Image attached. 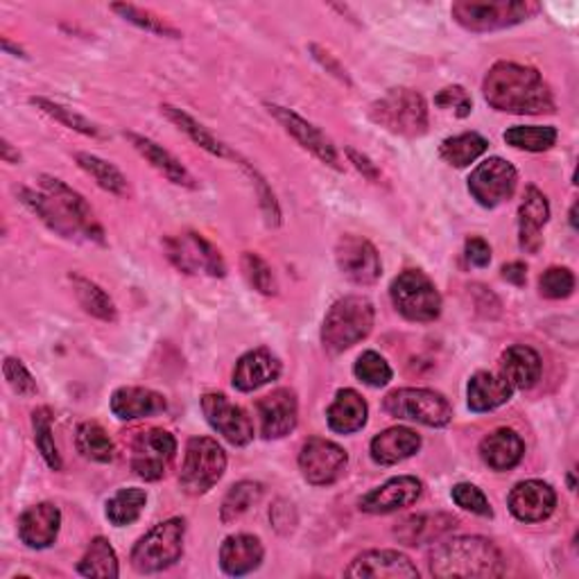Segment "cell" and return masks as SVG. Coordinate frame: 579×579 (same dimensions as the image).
Here are the masks:
<instances>
[{"label":"cell","mask_w":579,"mask_h":579,"mask_svg":"<svg viewBox=\"0 0 579 579\" xmlns=\"http://www.w3.org/2000/svg\"><path fill=\"white\" fill-rule=\"evenodd\" d=\"M482 94L489 107L516 116H539L555 111V98L542 73L532 66L498 62L489 68Z\"/></svg>","instance_id":"obj_1"},{"label":"cell","mask_w":579,"mask_h":579,"mask_svg":"<svg viewBox=\"0 0 579 579\" xmlns=\"http://www.w3.org/2000/svg\"><path fill=\"white\" fill-rule=\"evenodd\" d=\"M39 186L41 193L21 189L19 197L41 222H46L53 232L66 238L84 234L86 238L103 240V229L98 227L92 206L77 191L46 174L39 176Z\"/></svg>","instance_id":"obj_2"},{"label":"cell","mask_w":579,"mask_h":579,"mask_svg":"<svg viewBox=\"0 0 579 579\" xmlns=\"http://www.w3.org/2000/svg\"><path fill=\"white\" fill-rule=\"evenodd\" d=\"M428 566L435 577H501L505 557L484 537H453L430 553Z\"/></svg>","instance_id":"obj_3"},{"label":"cell","mask_w":579,"mask_h":579,"mask_svg":"<svg viewBox=\"0 0 579 579\" xmlns=\"http://www.w3.org/2000/svg\"><path fill=\"white\" fill-rule=\"evenodd\" d=\"M376 320L374 303L365 297L351 294L335 301L322 324V342L324 349L331 353H344L346 349L363 342Z\"/></svg>","instance_id":"obj_4"},{"label":"cell","mask_w":579,"mask_h":579,"mask_svg":"<svg viewBox=\"0 0 579 579\" xmlns=\"http://www.w3.org/2000/svg\"><path fill=\"white\" fill-rule=\"evenodd\" d=\"M369 118L406 139L423 137L428 131V105L415 88H392L369 107Z\"/></svg>","instance_id":"obj_5"},{"label":"cell","mask_w":579,"mask_h":579,"mask_svg":"<svg viewBox=\"0 0 579 579\" xmlns=\"http://www.w3.org/2000/svg\"><path fill=\"white\" fill-rule=\"evenodd\" d=\"M184 539H186L184 518H168L154 525L131 550L133 570L141 575H152L174 566L184 555Z\"/></svg>","instance_id":"obj_6"},{"label":"cell","mask_w":579,"mask_h":579,"mask_svg":"<svg viewBox=\"0 0 579 579\" xmlns=\"http://www.w3.org/2000/svg\"><path fill=\"white\" fill-rule=\"evenodd\" d=\"M542 12L539 3L532 0H492V3H475L462 0L451 8L453 19L469 32H494L518 25Z\"/></svg>","instance_id":"obj_7"},{"label":"cell","mask_w":579,"mask_h":579,"mask_svg":"<svg viewBox=\"0 0 579 579\" xmlns=\"http://www.w3.org/2000/svg\"><path fill=\"white\" fill-rule=\"evenodd\" d=\"M383 408L396 419L415 421L428 428H443L453 421V408L449 398L423 387L394 389L392 394H387Z\"/></svg>","instance_id":"obj_8"},{"label":"cell","mask_w":579,"mask_h":579,"mask_svg":"<svg viewBox=\"0 0 579 579\" xmlns=\"http://www.w3.org/2000/svg\"><path fill=\"white\" fill-rule=\"evenodd\" d=\"M227 471V453L211 437H193L186 447L180 482L189 496H202Z\"/></svg>","instance_id":"obj_9"},{"label":"cell","mask_w":579,"mask_h":579,"mask_svg":"<svg viewBox=\"0 0 579 579\" xmlns=\"http://www.w3.org/2000/svg\"><path fill=\"white\" fill-rule=\"evenodd\" d=\"M394 308L410 322H435L441 313L437 286L419 270L400 272L389 288Z\"/></svg>","instance_id":"obj_10"},{"label":"cell","mask_w":579,"mask_h":579,"mask_svg":"<svg viewBox=\"0 0 579 579\" xmlns=\"http://www.w3.org/2000/svg\"><path fill=\"white\" fill-rule=\"evenodd\" d=\"M165 254L176 270L184 275L225 277L227 265L222 254L200 234H184L165 240Z\"/></svg>","instance_id":"obj_11"},{"label":"cell","mask_w":579,"mask_h":579,"mask_svg":"<svg viewBox=\"0 0 579 579\" xmlns=\"http://www.w3.org/2000/svg\"><path fill=\"white\" fill-rule=\"evenodd\" d=\"M516 184H518L516 168L501 157H492L471 172L469 193L480 206L496 208L503 202L512 200Z\"/></svg>","instance_id":"obj_12"},{"label":"cell","mask_w":579,"mask_h":579,"mask_svg":"<svg viewBox=\"0 0 579 579\" xmlns=\"http://www.w3.org/2000/svg\"><path fill=\"white\" fill-rule=\"evenodd\" d=\"M176 453V439L161 428L139 432L131 441V471L148 482L161 480Z\"/></svg>","instance_id":"obj_13"},{"label":"cell","mask_w":579,"mask_h":579,"mask_svg":"<svg viewBox=\"0 0 579 579\" xmlns=\"http://www.w3.org/2000/svg\"><path fill=\"white\" fill-rule=\"evenodd\" d=\"M349 464V455L335 441L310 437L299 453V469L305 482L315 486H329L337 482Z\"/></svg>","instance_id":"obj_14"},{"label":"cell","mask_w":579,"mask_h":579,"mask_svg":"<svg viewBox=\"0 0 579 579\" xmlns=\"http://www.w3.org/2000/svg\"><path fill=\"white\" fill-rule=\"evenodd\" d=\"M335 260L340 272L355 286H374L383 275V265L376 247L363 236H342L335 245Z\"/></svg>","instance_id":"obj_15"},{"label":"cell","mask_w":579,"mask_h":579,"mask_svg":"<svg viewBox=\"0 0 579 579\" xmlns=\"http://www.w3.org/2000/svg\"><path fill=\"white\" fill-rule=\"evenodd\" d=\"M202 412L208 421V426L225 437L234 447H247V443L254 439V423L249 415L232 404V400L225 394L211 392L202 398Z\"/></svg>","instance_id":"obj_16"},{"label":"cell","mask_w":579,"mask_h":579,"mask_svg":"<svg viewBox=\"0 0 579 579\" xmlns=\"http://www.w3.org/2000/svg\"><path fill=\"white\" fill-rule=\"evenodd\" d=\"M267 109H270V114L281 122V127L290 133V137L303 150H308L310 154L318 157L322 163H326V165H331L335 170H342L340 154H337L333 141L326 137V133L320 127H315L313 122H308L305 118H301L292 109H286V107H279V105H267Z\"/></svg>","instance_id":"obj_17"},{"label":"cell","mask_w":579,"mask_h":579,"mask_svg":"<svg viewBox=\"0 0 579 579\" xmlns=\"http://www.w3.org/2000/svg\"><path fill=\"white\" fill-rule=\"evenodd\" d=\"M346 577L358 579H417V566L398 550H369L355 557L344 570Z\"/></svg>","instance_id":"obj_18"},{"label":"cell","mask_w":579,"mask_h":579,"mask_svg":"<svg viewBox=\"0 0 579 579\" xmlns=\"http://www.w3.org/2000/svg\"><path fill=\"white\" fill-rule=\"evenodd\" d=\"M507 503L521 523H542L555 512L557 494L544 480H525L512 489Z\"/></svg>","instance_id":"obj_19"},{"label":"cell","mask_w":579,"mask_h":579,"mask_svg":"<svg viewBox=\"0 0 579 579\" xmlns=\"http://www.w3.org/2000/svg\"><path fill=\"white\" fill-rule=\"evenodd\" d=\"M260 435L265 439H281L297 428L299 404L292 389H277L258 400Z\"/></svg>","instance_id":"obj_20"},{"label":"cell","mask_w":579,"mask_h":579,"mask_svg":"<svg viewBox=\"0 0 579 579\" xmlns=\"http://www.w3.org/2000/svg\"><path fill=\"white\" fill-rule=\"evenodd\" d=\"M423 494V482L415 475H398L374 489L363 501L361 510L367 514H392L415 505Z\"/></svg>","instance_id":"obj_21"},{"label":"cell","mask_w":579,"mask_h":579,"mask_svg":"<svg viewBox=\"0 0 579 579\" xmlns=\"http://www.w3.org/2000/svg\"><path fill=\"white\" fill-rule=\"evenodd\" d=\"M62 527V512L53 503H39L25 510L19 518V537L28 548L46 550L51 548Z\"/></svg>","instance_id":"obj_22"},{"label":"cell","mask_w":579,"mask_h":579,"mask_svg":"<svg viewBox=\"0 0 579 579\" xmlns=\"http://www.w3.org/2000/svg\"><path fill=\"white\" fill-rule=\"evenodd\" d=\"M550 219V204L546 195L529 186L523 195L521 208H518V243L527 254H537L544 243V227Z\"/></svg>","instance_id":"obj_23"},{"label":"cell","mask_w":579,"mask_h":579,"mask_svg":"<svg viewBox=\"0 0 579 579\" xmlns=\"http://www.w3.org/2000/svg\"><path fill=\"white\" fill-rule=\"evenodd\" d=\"M281 376V361L270 349H254L245 353L234 369V387L238 392H254Z\"/></svg>","instance_id":"obj_24"},{"label":"cell","mask_w":579,"mask_h":579,"mask_svg":"<svg viewBox=\"0 0 579 579\" xmlns=\"http://www.w3.org/2000/svg\"><path fill=\"white\" fill-rule=\"evenodd\" d=\"M168 410V400L146 387H120L111 396V412L120 421H137Z\"/></svg>","instance_id":"obj_25"},{"label":"cell","mask_w":579,"mask_h":579,"mask_svg":"<svg viewBox=\"0 0 579 579\" xmlns=\"http://www.w3.org/2000/svg\"><path fill=\"white\" fill-rule=\"evenodd\" d=\"M125 137L131 141L133 150H137L154 170H159L168 182L176 186H184V189H197L195 176L189 172V168L174 154H170L165 148H161L152 139H146L141 137V133H133V131H127Z\"/></svg>","instance_id":"obj_26"},{"label":"cell","mask_w":579,"mask_h":579,"mask_svg":"<svg viewBox=\"0 0 579 579\" xmlns=\"http://www.w3.org/2000/svg\"><path fill=\"white\" fill-rule=\"evenodd\" d=\"M458 518L451 514H417L408 516L394 527V537L406 544V546H421V544H432L441 539L443 534H449L451 529L458 527Z\"/></svg>","instance_id":"obj_27"},{"label":"cell","mask_w":579,"mask_h":579,"mask_svg":"<svg viewBox=\"0 0 579 579\" xmlns=\"http://www.w3.org/2000/svg\"><path fill=\"white\" fill-rule=\"evenodd\" d=\"M525 455V443L512 428H498L480 441V458L494 471H510L521 464Z\"/></svg>","instance_id":"obj_28"},{"label":"cell","mask_w":579,"mask_h":579,"mask_svg":"<svg viewBox=\"0 0 579 579\" xmlns=\"http://www.w3.org/2000/svg\"><path fill=\"white\" fill-rule=\"evenodd\" d=\"M542 372V355L525 344H514L501 355V376L512 389H532L539 383Z\"/></svg>","instance_id":"obj_29"},{"label":"cell","mask_w":579,"mask_h":579,"mask_svg":"<svg viewBox=\"0 0 579 579\" xmlns=\"http://www.w3.org/2000/svg\"><path fill=\"white\" fill-rule=\"evenodd\" d=\"M421 449V437L412 428H387L372 439V460L380 467H394Z\"/></svg>","instance_id":"obj_30"},{"label":"cell","mask_w":579,"mask_h":579,"mask_svg":"<svg viewBox=\"0 0 579 579\" xmlns=\"http://www.w3.org/2000/svg\"><path fill=\"white\" fill-rule=\"evenodd\" d=\"M265 557V548L254 534H234L219 548V566L232 577L254 572Z\"/></svg>","instance_id":"obj_31"},{"label":"cell","mask_w":579,"mask_h":579,"mask_svg":"<svg viewBox=\"0 0 579 579\" xmlns=\"http://www.w3.org/2000/svg\"><path fill=\"white\" fill-rule=\"evenodd\" d=\"M367 417H369L367 400L355 389H340L331 408L326 410L329 428L340 435H353L363 430Z\"/></svg>","instance_id":"obj_32"},{"label":"cell","mask_w":579,"mask_h":579,"mask_svg":"<svg viewBox=\"0 0 579 579\" xmlns=\"http://www.w3.org/2000/svg\"><path fill=\"white\" fill-rule=\"evenodd\" d=\"M512 387L501 374L492 372H478L469 380V408L478 415L482 412H492L501 406H505L512 398Z\"/></svg>","instance_id":"obj_33"},{"label":"cell","mask_w":579,"mask_h":579,"mask_svg":"<svg viewBox=\"0 0 579 579\" xmlns=\"http://www.w3.org/2000/svg\"><path fill=\"white\" fill-rule=\"evenodd\" d=\"M161 111L165 114V118H168L172 125H176V129L184 131L186 137H189L195 146H200L202 150L211 152L213 157H236L225 143H222V141L215 137L213 131H208V129H206L202 122H197L191 114H186V111H182V109H176V107H172V105H163Z\"/></svg>","instance_id":"obj_34"},{"label":"cell","mask_w":579,"mask_h":579,"mask_svg":"<svg viewBox=\"0 0 579 579\" xmlns=\"http://www.w3.org/2000/svg\"><path fill=\"white\" fill-rule=\"evenodd\" d=\"M71 283H73V292L79 301V305L84 308V313H88L96 320L103 322H116L118 320V310L114 299L92 279H86L82 275H71Z\"/></svg>","instance_id":"obj_35"},{"label":"cell","mask_w":579,"mask_h":579,"mask_svg":"<svg viewBox=\"0 0 579 579\" xmlns=\"http://www.w3.org/2000/svg\"><path fill=\"white\" fill-rule=\"evenodd\" d=\"M75 447L82 453V458L92 460V462H98V464H109L116 458V447H114L111 437L96 421H84L77 428Z\"/></svg>","instance_id":"obj_36"},{"label":"cell","mask_w":579,"mask_h":579,"mask_svg":"<svg viewBox=\"0 0 579 579\" xmlns=\"http://www.w3.org/2000/svg\"><path fill=\"white\" fill-rule=\"evenodd\" d=\"M486 148L489 143L484 137H480L475 131H464L443 141L439 146V157L455 168H467L475 159H480L486 152Z\"/></svg>","instance_id":"obj_37"},{"label":"cell","mask_w":579,"mask_h":579,"mask_svg":"<svg viewBox=\"0 0 579 579\" xmlns=\"http://www.w3.org/2000/svg\"><path fill=\"white\" fill-rule=\"evenodd\" d=\"M75 161L107 193H114V195H127L129 193L127 176L114 163H109L96 154H86V152H79L75 157Z\"/></svg>","instance_id":"obj_38"},{"label":"cell","mask_w":579,"mask_h":579,"mask_svg":"<svg viewBox=\"0 0 579 579\" xmlns=\"http://www.w3.org/2000/svg\"><path fill=\"white\" fill-rule=\"evenodd\" d=\"M77 572L84 577H107V579H114L120 575L116 550L105 537H96L92 542L86 555L77 564Z\"/></svg>","instance_id":"obj_39"},{"label":"cell","mask_w":579,"mask_h":579,"mask_svg":"<svg viewBox=\"0 0 579 579\" xmlns=\"http://www.w3.org/2000/svg\"><path fill=\"white\" fill-rule=\"evenodd\" d=\"M505 143L525 152H546L557 143V129L548 125H516L505 131Z\"/></svg>","instance_id":"obj_40"},{"label":"cell","mask_w":579,"mask_h":579,"mask_svg":"<svg viewBox=\"0 0 579 579\" xmlns=\"http://www.w3.org/2000/svg\"><path fill=\"white\" fill-rule=\"evenodd\" d=\"M148 503V494L139 486H129V489H120L118 494H114L107 501V518L122 527V525H131L133 521H139V516L143 514Z\"/></svg>","instance_id":"obj_41"},{"label":"cell","mask_w":579,"mask_h":579,"mask_svg":"<svg viewBox=\"0 0 579 579\" xmlns=\"http://www.w3.org/2000/svg\"><path fill=\"white\" fill-rule=\"evenodd\" d=\"M262 496V484L260 482H251V480H243L238 484H234L229 489V494L222 501V510H219V518L222 523H234L238 518H243Z\"/></svg>","instance_id":"obj_42"},{"label":"cell","mask_w":579,"mask_h":579,"mask_svg":"<svg viewBox=\"0 0 579 579\" xmlns=\"http://www.w3.org/2000/svg\"><path fill=\"white\" fill-rule=\"evenodd\" d=\"M32 430H34V443H36L41 458L46 460V464L53 471H60L62 458L57 451L55 437H53V412H51V408H36L32 412Z\"/></svg>","instance_id":"obj_43"},{"label":"cell","mask_w":579,"mask_h":579,"mask_svg":"<svg viewBox=\"0 0 579 579\" xmlns=\"http://www.w3.org/2000/svg\"><path fill=\"white\" fill-rule=\"evenodd\" d=\"M30 103H32L39 111L51 116V118L57 120V122H62L64 127L84 133V137H92V139H100V137H103V131H100V127H98L96 122H92V120L84 118L82 114H77V111L68 109V107H62V105H57V103H53V100H46V98H32Z\"/></svg>","instance_id":"obj_44"},{"label":"cell","mask_w":579,"mask_h":579,"mask_svg":"<svg viewBox=\"0 0 579 579\" xmlns=\"http://www.w3.org/2000/svg\"><path fill=\"white\" fill-rule=\"evenodd\" d=\"M111 10L116 14H120L127 23L137 25L146 32H152L157 36H168V39H180L182 32L176 30L174 25H170L165 19H161L159 14L150 12V10H143V8H137V6H111Z\"/></svg>","instance_id":"obj_45"},{"label":"cell","mask_w":579,"mask_h":579,"mask_svg":"<svg viewBox=\"0 0 579 579\" xmlns=\"http://www.w3.org/2000/svg\"><path fill=\"white\" fill-rule=\"evenodd\" d=\"M243 272H245L249 286L254 290H258L260 294H267V297L277 294L279 286H277L272 267L267 265L258 254H254V251L243 254Z\"/></svg>","instance_id":"obj_46"},{"label":"cell","mask_w":579,"mask_h":579,"mask_svg":"<svg viewBox=\"0 0 579 579\" xmlns=\"http://www.w3.org/2000/svg\"><path fill=\"white\" fill-rule=\"evenodd\" d=\"M355 378L369 387H385L392 380V367L376 351H365L353 367Z\"/></svg>","instance_id":"obj_47"},{"label":"cell","mask_w":579,"mask_h":579,"mask_svg":"<svg viewBox=\"0 0 579 579\" xmlns=\"http://www.w3.org/2000/svg\"><path fill=\"white\" fill-rule=\"evenodd\" d=\"M453 501L458 507H462L464 512H471L475 516H489L492 518L494 516V510L492 505H489L486 496L482 494V489H478L475 484H469V482H460L453 486V492H451Z\"/></svg>","instance_id":"obj_48"},{"label":"cell","mask_w":579,"mask_h":579,"mask_svg":"<svg viewBox=\"0 0 579 579\" xmlns=\"http://www.w3.org/2000/svg\"><path fill=\"white\" fill-rule=\"evenodd\" d=\"M539 290L546 299H566L575 290V277L568 267H550L539 279Z\"/></svg>","instance_id":"obj_49"},{"label":"cell","mask_w":579,"mask_h":579,"mask_svg":"<svg viewBox=\"0 0 579 579\" xmlns=\"http://www.w3.org/2000/svg\"><path fill=\"white\" fill-rule=\"evenodd\" d=\"M3 374L8 385L14 389L19 396H34L36 394V380L28 372V367L19 358H6Z\"/></svg>","instance_id":"obj_50"},{"label":"cell","mask_w":579,"mask_h":579,"mask_svg":"<svg viewBox=\"0 0 579 579\" xmlns=\"http://www.w3.org/2000/svg\"><path fill=\"white\" fill-rule=\"evenodd\" d=\"M435 105L441 107V109L455 111L458 118H467L473 111V100H471V96L464 92L462 86L441 88V92L435 96Z\"/></svg>","instance_id":"obj_51"},{"label":"cell","mask_w":579,"mask_h":579,"mask_svg":"<svg viewBox=\"0 0 579 579\" xmlns=\"http://www.w3.org/2000/svg\"><path fill=\"white\" fill-rule=\"evenodd\" d=\"M310 53H313V57L322 64V68H326V73L335 75L340 82L344 84H351V77L346 73V68L335 60V55H331L329 51H324L322 46H318V43H313V46H310Z\"/></svg>","instance_id":"obj_52"},{"label":"cell","mask_w":579,"mask_h":579,"mask_svg":"<svg viewBox=\"0 0 579 579\" xmlns=\"http://www.w3.org/2000/svg\"><path fill=\"white\" fill-rule=\"evenodd\" d=\"M467 260L473 265V267H486L489 262H492V247H489V243L484 238H469L467 240Z\"/></svg>","instance_id":"obj_53"},{"label":"cell","mask_w":579,"mask_h":579,"mask_svg":"<svg viewBox=\"0 0 579 579\" xmlns=\"http://www.w3.org/2000/svg\"><path fill=\"white\" fill-rule=\"evenodd\" d=\"M346 157H349V161L355 165V168H358L365 176H367V180L369 182H374V184H378L380 180H383V172L378 170V165L369 159V157H365V154H361L358 150H353V148H346Z\"/></svg>","instance_id":"obj_54"},{"label":"cell","mask_w":579,"mask_h":579,"mask_svg":"<svg viewBox=\"0 0 579 579\" xmlns=\"http://www.w3.org/2000/svg\"><path fill=\"white\" fill-rule=\"evenodd\" d=\"M503 279L521 288L527 283V267L523 262H510L503 267Z\"/></svg>","instance_id":"obj_55"},{"label":"cell","mask_w":579,"mask_h":579,"mask_svg":"<svg viewBox=\"0 0 579 579\" xmlns=\"http://www.w3.org/2000/svg\"><path fill=\"white\" fill-rule=\"evenodd\" d=\"M0 154H3V161H6V163H19V161H21L19 150H14L8 139H3V146H0Z\"/></svg>","instance_id":"obj_56"},{"label":"cell","mask_w":579,"mask_h":579,"mask_svg":"<svg viewBox=\"0 0 579 579\" xmlns=\"http://www.w3.org/2000/svg\"><path fill=\"white\" fill-rule=\"evenodd\" d=\"M3 49H6L8 53H14V57H25L21 49H14V46H12V43H10V39H3Z\"/></svg>","instance_id":"obj_57"},{"label":"cell","mask_w":579,"mask_h":579,"mask_svg":"<svg viewBox=\"0 0 579 579\" xmlns=\"http://www.w3.org/2000/svg\"><path fill=\"white\" fill-rule=\"evenodd\" d=\"M570 227L577 229V204H572V208H570Z\"/></svg>","instance_id":"obj_58"}]
</instances>
